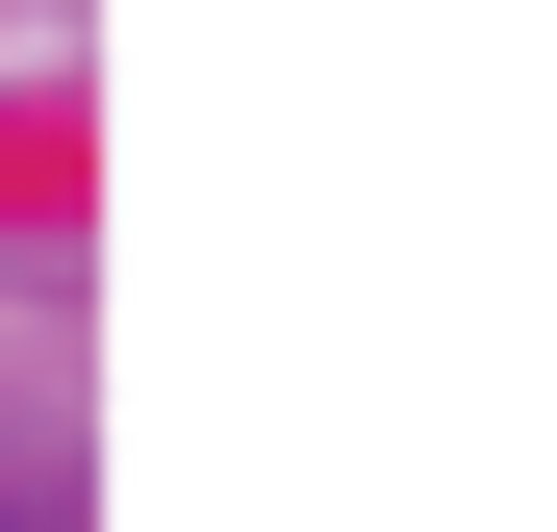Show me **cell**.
<instances>
[{"label": "cell", "mask_w": 557, "mask_h": 532, "mask_svg": "<svg viewBox=\"0 0 557 532\" xmlns=\"http://www.w3.org/2000/svg\"><path fill=\"white\" fill-rule=\"evenodd\" d=\"M0 532H51V507H0Z\"/></svg>", "instance_id": "obj_1"}]
</instances>
